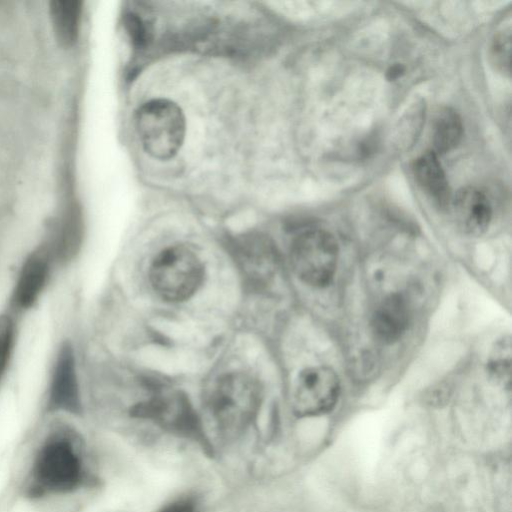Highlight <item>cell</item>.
<instances>
[{
  "label": "cell",
  "instance_id": "obj_1",
  "mask_svg": "<svg viewBox=\"0 0 512 512\" xmlns=\"http://www.w3.org/2000/svg\"><path fill=\"white\" fill-rule=\"evenodd\" d=\"M260 403L258 382L246 373L231 372L217 380L207 397L206 408L217 433L232 439L251 424Z\"/></svg>",
  "mask_w": 512,
  "mask_h": 512
},
{
  "label": "cell",
  "instance_id": "obj_2",
  "mask_svg": "<svg viewBox=\"0 0 512 512\" xmlns=\"http://www.w3.org/2000/svg\"><path fill=\"white\" fill-rule=\"evenodd\" d=\"M135 126L146 153L158 160L173 158L185 139L184 113L169 99H152L141 105L135 114Z\"/></svg>",
  "mask_w": 512,
  "mask_h": 512
},
{
  "label": "cell",
  "instance_id": "obj_3",
  "mask_svg": "<svg viewBox=\"0 0 512 512\" xmlns=\"http://www.w3.org/2000/svg\"><path fill=\"white\" fill-rule=\"evenodd\" d=\"M204 266L189 247L176 244L161 250L149 268V279L155 292L170 302L189 299L201 286Z\"/></svg>",
  "mask_w": 512,
  "mask_h": 512
},
{
  "label": "cell",
  "instance_id": "obj_4",
  "mask_svg": "<svg viewBox=\"0 0 512 512\" xmlns=\"http://www.w3.org/2000/svg\"><path fill=\"white\" fill-rule=\"evenodd\" d=\"M131 414L149 419L164 430L197 442L208 455L213 447L187 397L180 392H160L135 405Z\"/></svg>",
  "mask_w": 512,
  "mask_h": 512
},
{
  "label": "cell",
  "instance_id": "obj_5",
  "mask_svg": "<svg viewBox=\"0 0 512 512\" xmlns=\"http://www.w3.org/2000/svg\"><path fill=\"white\" fill-rule=\"evenodd\" d=\"M337 259V242L324 230L302 232L291 245L290 260L294 272L303 282L315 287H324L331 282Z\"/></svg>",
  "mask_w": 512,
  "mask_h": 512
},
{
  "label": "cell",
  "instance_id": "obj_6",
  "mask_svg": "<svg viewBox=\"0 0 512 512\" xmlns=\"http://www.w3.org/2000/svg\"><path fill=\"white\" fill-rule=\"evenodd\" d=\"M39 487L49 492H68L82 477L81 460L65 438L48 441L40 450L33 469Z\"/></svg>",
  "mask_w": 512,
  "mask_h": 512
},
{
  "label": "cell",
  "instance_id": "obj_7",
  "mask_svg": "<svg viewBox=\"0 0 512 512\" xmlns=\"http://www.w3.org/2000/svg\"><path fill=\"white\" fill-rule=\"evenodd\" d=\"M339 394L340 382L332 369L324 366L306 368L294 383L293 411L299 417L325 414L334 408Z\"/></svg>",
  "mask_w": 512,
  "mask_h": 512
},
{
  "label": "cell",
  "instance_id": "obj_8",
  "mask_svg": "<svg viewBox=\"0 0 512 512\" xmlns=\"http://www.w3.org/2000/svg\"><path fill=\"white\" fill-rule=\"evenodd\" d=\"M232 254L243 276L252 283L268 282L276 271L277 257L272 243L260 234H248L232 244Z\"/></svg>",
  "mask_w": 512,
  "mask_h": 512
},
{
  "label": "cell",
  "instance_id": "obj_9",
  "mask_svg": "<svg viewBox=\"0 0 512 512\" xmlns=\"http://www.w3.org/2000/svg\"><path fill=\"white\" fill-rule=\"evenodd\" d=\"M48 406L53 411L79 413L81 409L73 350L68 343L60 348L50 382Z\"/></svg>",
  "mask_w": 512,
  "mask_h": 512
},
{
  "label": "cell",
  "instance_id": "obj_10",
  "mask_svg": "<svg viewBox=\"0 0 512 512\" xmlns=\"http://www.w3.org/2000/svg\"><path fill=\"white\" fill-rule=\"evenodd\" d=\"M451 200L456 224L464 233L479 236L487 230L492 208L482 191L473 187L462 188Z\"/></svg>",
  "mask_w": 512,
  "mask_h": 512
},
{
  "label": "cell",
  "instance_id": "obj_11",
  "mask_svg": "<svg viewBox=\"0 0 512 512\" xmlns=\"http://www.w3.org/2000/svg\"><path fill=\"white\" fill-rule=\"evenodd\" d=\"M409 321L410 309L406 299L392 294L378 305L371 325L377 339L383 343H393L405 333Z\"/></svg>",
  "mask_w": 512,
  "mask_h": 512
},
{
  "label": "cell",
  "instance_id": "obj_12",
  "mask_svg": "<svg viewBox=\"0 0 512 512\" xmlns=\"http://www.w3.org/2000/svg\"><path fill=\"white\" fill-rule=\"evenodd\" d=\"M47 248L32 253L23 264L13 294L14 303L22 309L34 304L43 290L49 272Z\"/></svg>",
  "mask_w": 512,
  "mask_h": 512
},
{
  "label": "cell",
  "instance_id": "obj_13",
  "mask_svg": "<svg viewBox=\"0 0 512 512\" xmlns=\"http://www.w3.org/2000/svg\"><path fill=\"white\" fill-rule=\"evenodd\" d=\"M414 176L422 190L441 208L449 205L450 188L437 154L428 151L413 166Z\"/></svg>",
  "mask_w": 512,
  "mask_h": 512
},
{
  "label": "cell",
  "instance_id": "obj_14",
  "mask_svg": "<svg viewBox=\"0 0 512 512\" xmlns=\"http://www.w3.org/2000/svg\"><path fill=\"white\" fill-rule=\"evenodd\" d=\"M50 15L58 42L64 47L73 46L79 34L81 2L77 0L52 1Z\"/></svg>",
  "mask_w": 512,
  "mask_h": 512
},
{
  "label": "cell",
  "instance_id": "obj_15",
  "mask_svg": "<svg viewBox=\"0 0 512 512\" xmlns=\"http://www.w3.org/2000/svg\"><path fill=\"white\" fill-rule=\"evenodd\" d=\"M432 130L433 152L447 153L454 149L462 138V120L456 111L444 108L436 115Z\"/></svg>",
  "mask_w": 512,
  "mask_h": 512
},
{
  "label": "cell",
  "instance_id": "obj_16",
  "mask_svg": "<svg viewBox=\"0 0 512 512\" xmlns=\"http://www.w3.org/2000/svg\"><path fill=\"white\" fill-rule=\"evenodd\" d=\"M511 342L509 337L498 340L489 355L487 372L496 384H510Z\"/></svg>",
  "mask_w": 512,
  "mask_h": 512
},
{
  "label": "cell",
  "instance_id": "obj_17",
  "mask_svg": "<svg viewBox=\"0 0 512 512\" xmlns=\"http://www.w3.org/2000/svg\"><path fill=\"white\" fill-rule=\"evenodd\" d=\"M511 32L504 29L492 39L489 55L495 69L503 74L510 73Z\"/></svg>",
  "mask_w": 512,
  "mask_h": 512
},
{
  "label": "cell",
  "instance_id": "obj_18",
  "mask_svg": "<svg viewBox=\"0 0 512 512\" xmlns=\"http://www.w3.org/2000/svg\"><path fill=\"white\" fill-rule=\"evenodd\" d=\"M424 109L421 104H416L405 115V119L400 124L398 138L402 145H410L415 141L418 131L423 122Z\"/></svg>",
  "mask_w": 512,
  "mask_h": 512
},
{
  "label": "cell",
  "instance_id": "obj_19",
  "mask_svg": "<svg viewBox=\"0 0 512 512\" xmlns=\"http://www.w3.org/2000/svg\"><path fill=\"white\" fill-rule=\"evenodd\" d=\"M14 337V325L6 315H0V381L6 370L11 354Z\"/></svg>",
  "mask_w": 512,
  "mask_h": 512
},
{
  "label": "cell",
  "instance_id": "obj_20",
  "mask_svg": "<svg viewBox=\"0 0 512 512\" xmlns=\"http://www.w3.org/2000/svg\"><path fill=\"white\" fill-rule=\"evenodd\" d=\"M124 26L135 48H143L148 42V31L145 23L134 13L124 17Z\"/></svg>",
  "mask_w": 512,
  "mask_h": 512
},
{
  "label": "cell",
  "instance_id": "obj_21",
  "mask_svg": "<svg viewBox=\"0 0 512 512\" xmlns=\"http://www.w3.org/2000/svg\"><path fill=\"white\" fill-rule=\"evenodd\" d=\"M197 504L191 497H183L166 505L161 512H196Z\"/></svg>",
  "mask_w": 512,
  "mask_h": 512
},
{
  "label": "cell",
  "instance_id": "obj_22",
  "mask_svg": "<svg viewBox=\"0 0 512 512\" xmlns=\"http://www.w3.org/2000/svg\"><path fill=\"white\" fill-rule=\"evenodd\" d=\"M405 72V68L401 64L392 65L387 71V78L389 80H396L401 77Z\"/></svg>",
  "mask_w": 512,
  "mask_h": 512
}]
</instances>
